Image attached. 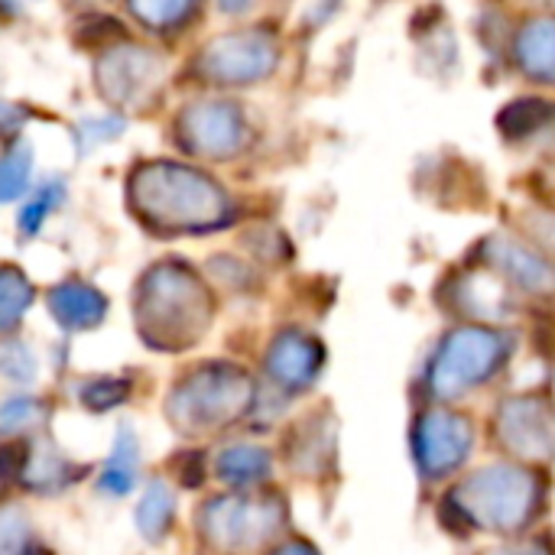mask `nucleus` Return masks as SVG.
Instances as JSON below:
<instances>
[{"label":"nucleus","instance_id":"obj_2","mask_svg":"<svg viewBox=\"0 0 555 555\" xmlns=\"http://www.w3.org/2000/svg\"><path fill=\"white\" fill-rule=\"evenodd\" d=\"M449 504L475 527H485L494 533H514L533 520L540 507V488L533 475L520 468L491 465L472 475L465 485H459Z\"/></svg>","mask_w":555,"mask_h":555},{"label":"nucleus","instance_id":"obj_5","mask_svg":"<svg viewBox=\"0 0 555 555\" xmlns=\"http://www.w3.org/2000/svg\"><path fill=\"white\" fill-rule=\"evenodd\" d=\"M273 65H276V42L270 39V33L260 29L228 33L202 52V72L228 85L257 81L270 75Z\"/></svg>","mask_w":555,"mask_h":555},{"label":"nucleus","instance_id":"obj_1","mask_svg":"<svg viewBox=\"0 0 555 555\" xmlns=\"http://www.w3.org/2000/svg\"><path fill=\"white\" fill-rule=\"evenodd\" d=\"M137 211L169 231H205L228 221L231 205L224 192L202 172L176 166V163H153L133 176L130 185Z\"/></svg>","mask_w":555,"mask_h":555},{"label":"nucleus","instance_id":"obj_4","mask_svg":"<svg viewBox=\"0 0 555 555\" xmlns=\"http://www.w3.org/2000/svg\"><path fill=\"white\" fill-rule=\"evenodd\" d=\"M250 400L247 377L241 371L228 367H211L192 377L179 393H176V416L182 423H192L195 429H215L224 420H234Z\"/></svg>","mask_w":555,"mask_h":555},{"label":"nucleus","instance_id":"obj_28","mask_svg":"<svg viewBox=\"0 0 555 555\" xmlns=\"http://www.w3.org/2000/svg\"><path fill=\"white\" fill-rule=\"evenodd\" d=\"M276 555H315L309 546H286L283 553H276Z\"/></svg>","mask_w":555,"mask_h":555},{"label":"nucleus","instance_id":"obj_26","mask_svg":"<svg viewBox=\"0 0 555 555\" xmlns=\"http://www.w3.org/2000/svg\"><path fill=\"white\" fill-rule=\"evenodd\" d=\"M488 555H550L540 546H524V550H501V553H488Z\"/></svg>","mask_w":555,"mask_h":555},{"label":"nucleus","instance_id":"obj_21","mask_svg":"<svg viewBox=\"0 0 555 555\" xmlns=\"http://www.w3.org/2000/svg\"><path fill=\"white\" fill-rule=\"evenodd\" d=\"M29 166H33L29 146H16L13 153H7L0 159V202L23 195V189L29 182Z\"/></svg>","mask_w":555,"mask_h":555},{"label":"nucleus","instance_id":"obj_3","mask_svg":"<svg viewBox=\"0 0 555 555\" xmlns=\"http://www.w3.org/2000/svg\"><path fill=\"white\" fill-rule=\"evenodd\" d=\"M504 358H507L504 335L491 328H478V325L455 328L429 367V390L439 400H455L465 390L491 380Z\"/></svg>","mask_w":555,"mask_h":555},{"label":"nucleus","instance_id":"obj_19","mask_svg":"<svg viewBox=\"0 0 555 555\" xmlns=\"http://www.w3.org/2000/svg\"><path fill=\"white\" fill-rule=\"evenodd\" d=\"M140 527L146 537H163L169 520H172V494L166 491V485H153L140 504V514H137Z\"/></svg>","mask_w":555,"mask_h":555},{"label":"nucleus","instance_id":"obj_25","mask_svg":"<svg viewBox=\"0 0 555 555\" xmlns=\"http://www.w3.org/2000/svg\"><path fill=\"white\" fill-rule=\"evenodd\" d=\"M33 416H39V406L33 400H13L0 410V429H16L20 423H29Z\"/></svg>","mask_w":555,"mask_h":555},{"label":"nucleus","instance_id":"obj_7","mask_svg":"<svg viewBox=\"0 0 555 555\" xmlns=\"http://www.w3.org/2000/svg\"><path fill=\"white\" fill-rule=\"evenodd\" d=\"M179 137L198 156H231L244 140V117L228 101H202L182 111Z\"/></svg>","mask_w":555,"mask_h":555},{"label":"nucleus","instance_id":"obj_14","mask_svg":"<svg viewBox=\"0 0 555 555\" xmlns=\"http://www.w3.org/2000/svg\"><path fill=\"white\" fill-rule=\"evenodd\" d=\"M517 59L533 78L555 81V20H533L520 29Z\"/></svg>","mask_w":555,"mask_h":555},{"label":"nucleus","instance_id":"obj_11","mask_svg":"<svg viewBox=\"0 0 555 555\" xmlns=\"http://www.w3.org/2000/svg\"><path fill=\"white\" fill-rule=\"evenodd\" d=\"M153 78H156V59L146 52H137V49L111 52V55H104V62L98 68V88L117 104L137 101L153 85Z\"/></svg>","mask_w":555,"mask_h":555},{"label":"nucleus","instance_id":"obj_17","mask_svg":"<svg viewBox=\"0 0 555 555\" xmlns=\"http://www.w3.org/2000/svg\"><path fill=\"white\" fill-rule=\"evenodd\" d=\"M26 306H29V283L16 270L3 267L0 270V332L13 328L20 312H26Z\"/></svg>","mask_w":555,"mask_h":555},{"label":"nucleus","instance_id":"obj_12","mask_svg":"<svg viewBox=\"0 0 555 555\" xmlns=\"http://www.w3.org/2000/svg\"><path fill=\"white\" fill-rule=\"evenodd\" d=\"M488 257L520 289L537 293V296H553L555 293V267L546 263L540 254L527 250L524 244L507 241V237H498V241L488 244Z\"/></svg>","mask_w":555,"mask_h":555},{"label":"nucleus","instance_id":"obj_20","mask_svg":"<svg viewBox=\"0 0 555 555\" xmlns=\"http://www.w3.org/2000/svg\"><path fill=\"white\" fill-rule=\"evenodd\" d=\"M133 475H137V452H133V442L124 449V436H120L114 459L107 462V468L101 475V488L111 494H127L133 488Z\"/></svg>","mask_w":555,"mask_h":555},{"label":"nucleus","instance_id":"obj_18","mask_svg":"<svg viewBox=\"0 0 555 555\" xmlns=\"http://www.w3.org/2000/svg\"><path fill=\"white\" fill-rule=\"evenodd\" d=\"M195 0H130V10L137 20H143L146 26H176L192 13Z\"/></svg>","mask_w":555,"mask_h":555},{"label":"nucleus","instance_id":"obj_15","mask_svg":"<svg viewBox=\"0 0 555 555\" xmlns=\"http://www.w3.org/2000/svg\"><path fill=\"white\" fill-rule=\"evenodd\" d=\"M49 302H52L55 319L68 328H91L104 315V299L85 283H65L52 289Z\"/></svg>","mask_w":555,"mask_h":555},{"label":"nucleus","instance_id":"obj_9","mask_svg":"<svg viewBox=\"0 0 555 555\" xmlns=\"http://www.w3.org/2000/svg\"><path fill=\"white\" fill-rule=\"evenodd\" d=\"M146 302H150V315L156 312L159 328L172 325V332L179 335V328L202 325L198 312L205 306V293L198 289L195 276H189L185 270L159 267L146 280Z\"/></svg>","mask_w":555,"mask_h":555},{"label":"nucleus","instance_id":"obj_16","mask_svg":"<svg viewBox=\"0 0 555 555\" xmlns=\"http://www.w3.org/2000/svg\"><path fill=\"white\" fill-rule=\"evenodd\" d=\"M218 475L228 485H257L270 475V455L263 449L237 446L218 459Z\"/></svg>","mask_w":555,"mask_h":555},{"label":"nucleus","instance_id":"obj_13","mask_svg":"<svg viewBox=\"0 0 555 555\" xmlns=\"http://www.w3.org/2000/svg\"><path fill=\"white\" fill-rule=\"evenodd\" d=\"M322 348L319 341L306 338L302 332H286L276 338L270 358H267V367L273 374V380H280L283 387L289 390H299V387H309L322 367Z\"/></svg>","mask_w":555,"mask_h":555},{"label":"nucleus","instance_id":"obj_6","mask_svg":"<svg viewBox=\"0 0 555 555\" xmlns=\"http://www.w3.org/2000/svg\"><path fill=\"white\" fill-rule=\"evenodd\" d=\"M472 423L452 410H429L416 426V462L433 481L452 475L472 452Z\"/></svg>","mask_w":555,"mask_h":555},{"label":"nucleus","instance_id":"obj_10","mask_svg":"<svg viewBox=\"0 0 555 555\" xmlns=\"http://www.w3.org/2000/svg\"><path fill=\"white\" fill-rule=\"evenodd\" d=\"M501 442L517 455L546 459L555 449V413L540 397H524L501 406Z\"/></svg>","mask_w":555,"mask_h":555},{"label":"nucleus","instance_id":"obj_24","mask_svg":"<svg viewBox=\"0 0 555 555\" xmlns=\"http://www.w3.org/2000/svg\"><path fill=\"white\" fill-rule=\"evenodd\" d=\"M124 393H127V387L120 380H104V384H94L85 397H88V406L107 410V406H117L124 400Z\"/></svg>","mask_w":555,"mask_h":555},{"label":"nucleus","instance_id":"obj_22","mask_svg":"<svg viewBox=\"0 0 555 555\" xmlns=\"http://www.w3.org/2000/svg\"><path fill=\"white\" fill-rule=\"evenodd\" d=\"M546 114H550V107L540 104L537 98L533 101H520V104L507 107V114H501V130L507 137H524V133L537 130Z\"/></svg>","mask_w":555,"mask_h":555},{"label":"nucleus","instance_id":"obj_8","mask_svg":"<svg viewBox=\"0 0 555 555\" xmlns=\"http://www.w3.org/2000/svg\"><path fill=\"white\" fill-rule=\"evenodd\" d=\"M283 520V511L267 501H215L205 514V527L215 543L241 550L267 540Z\"/></svg>","mask_w":555,"mask_h":555},{"label":"nucleus","instance_id":"obj_27","mask_svg":"<svg viewBox=\"0 0 555 555\" xmlns=\"http://www.w3.org/2000/svg\"><path fill=\"white\" fill-rule=\"evenodd\" d=\"M221 3V10H228V13H241L250 0H218Z\"/></svg>","mask_w":555,"mask_h":555},{"label":"nucleus","instance_id":"obj_23","mask_svg":"<svg viewBox=\"0 0 555 555\" xmlns=\"http://www.w3.org/2000/svg\"><path fill=\"white\" fill-rule=\"evenodd\" d=\"M55 202H62V185H59V182L46 185L29 205H23V211H20V228H23L26 234H36L39 224H42V221L49 218V211L55 208Z\"/></svg>","mask_w":555,"mask_h":555}]
</instances>
